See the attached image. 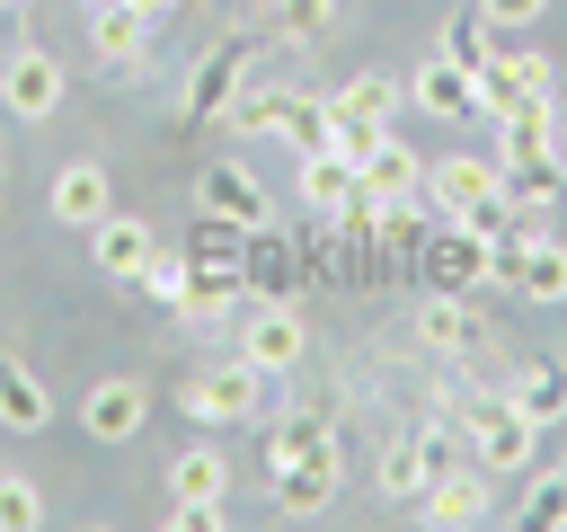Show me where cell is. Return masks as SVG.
<instances>
[{
    "instance_id": "1",
    "label": "cell",
    "mask_w": 567,
    "mask_h": 532,
    "mask_svg": "<svg viewBox=\"0 0 567 532\" xmlns=\"http://www.w3.org/2000/svg\"><path fill=\"white\" fill-rule=\"evenodd\" d=\"M461 434H470V461L478 470H496V479H514L523 461H532V443H540V426L496 390V399H478V408H461Z\"/></svg>"
},
{
    "instance_id": "24",
    "label": "cell",
    "mask_w": 567,
    "mask_h": 532,
    "mask_svg": "<svg viewBox=\"0 0 567 532\" xmlns=\"http://www.w3.org/2000/svg\"><path fill=\"white\" fill-rule=\"evenodd\" d=\"M328 443H337V426L301 408V417H284V426H266V470H284V461H310V452H328Z\"/></svg>"
},
{
    "instance_id": "26",
    "label": "cell",
    "mask_w": 567,
    "mask_h": 532,
    "mask_svg": "<svg viewBox=\"0 0 567 532\" xmlns=\"http://www.w3.org/2000/svg\"><path fill=\"white\" fill-rule=\"evenodd\" d=\"M443 53L461 62V71H487V53H496V27H487V9L470 0V9H452V27H443Z\"/></svg>"
},
{
    "instance_id": "38",
    "label": "cell",
    "mask_w": 567,
    "mask_h": 532,
    "mask_svg": "<svg viewBox=\"0 0 567 532\" xmlns=\"http://www.w3.org/2000/svg\"><path fill=\"white\" fill-rule=\"evenodd\" d=\"M142 9H151V18H168V9H177V0H142Z\"/></svg>"
},
{
    "instance_id": "31",
    "label": "cell",
    "mask_w": 567,
    "mask_h": 532,
    "mask_svg": "<svg viewBox=\"0 0 567 532\" xmlns=\"http://www.w3.org/2000/svg\"><path fill=\"white\" fill-rule=\"evenodd\" d=\"M35 523H44V497H35L27 479L0 470V532H35Z\"/></svg>"
},
{
    "instance_id": "14",
    "label": "cell",
    "mask_w": 567,
    "mask_h": 532,
    "mask_svg": "<svg viewBox=\"0 0 567 532\" xmlns=\"http://www.w3.org/2000/svg\"><path fill=\"white\" fill-rule=\"evenodd\" d=\"M408 98L434 106V115H487V106H478V71H461L452 53H425V71L408 80Z\"/></svg>"
},
{
    "instance_id": "21",
    "label": "cell",
    "mask_w": 567,
    "mask_h": 532,
    "mask_svg": "<svg viewBox=\"0 0 567 532\" xmlns=\"http://www.w3.org/2000/svg\"><path fill=\"white\" fill-rule=\"evenodd\" d=\"M505 399H514L532 426H558V417H567V364H523V372L505 381Z\"/></svg>"
},
{
    "instance_id": "22",
    "label": "cell",
    "mask_w": 567,
    "mask_h": 532,
    "mask_svg": "<svg viewBox=\"0 0 567 532\" xmlns=\"http://www.w3.org/2000/svg\"><path fill=\"white\" fill-rule=\"evenodd\" d=\"M266 133H284L292 151H328V133H337V124H328V98H292V89H284Z\"/></svg>"
},
{
    "instance_id": "35",
    "label": "cell",
    "mask_w": 567,
    "mask_h": 532,
    "mask_svg": "<svg viewBox=\"0 0 567 532\" xmlns=\"http://www.w3.org/2000/svg\"><path fill=\"white\" fill-rule=\"evenodd\" d=\"M133 284H142L151 301H177V293H186V257H159V248H151V266H142Z\"/></svg>"
},
{
    "instance_id": "23",
    "label": "cell",
    "mask_w": 567,
    "mask_h": 532,
    "mask_svg": "<svg viewBox=\"0 0 567 532\" xmlns=\"http://www.w3.org/2000/svg\"><path fill=\"white\" fill-rule=\"evenodd\" d=\"M363 186H372V195H416V186H425V160H416L399 133H381V151L363 160Z\"/></svg>"
},
{
    "instance_id": "4",
    "label": "cell",
    "mask_w": 567,
    "mask_h": 532,
    "mask_svg": "<svg viewBox=\"0 0 567 532\" xmlns=\"http://www.w3.org/2000/svg\"><path fill=\"white\" fill-rule=\"evenodd\" d=\"M239 89H248V44H239V35H230V44H204L195 71H186V115H195V124H221Z\"/></svg>"
},
{
    "instance_id": "36",
    "label": "cell",
    "mask_w": 567,
    "mask_h": 532,
    "mask_svg": "<svg viewBox=\"0 0 567 532\" xmlns=\"http://www.w3.org/2000/svg\"><path fill=\"white\" fill-rule=\"evenodd\" d=\"M478 9H487V27H540L549 0H478Z\"/></svg>"
},
{
    "instance_id": "8",
    "label": "cell",
    "mask_w": 567,
    "mask_h": 532,
    "mask_svg": "<svg viewBox=\"0 0 567 532\" xmlns=\"http://www.w3.org/2000/svg\"><path fill=\"white\" fill-rule=\"evenodd\" d=\"M496 275H505L523 301H567V248H558V239H514V248H496Z\"/></svg>"
},
{
    "instance_id": "25",
    "label": "cell",
    "mask_w": 567,
    "mask_h": 532,
    "mask_svg": "<svg viewBox=\"0 0 567 532\" xmlns=\"http://www.w3.org/2000/svg\"><path fill=\"white\" fill-rule=\"evenodd\" d=\"M168 488H177L186 505H221L230 470H221V452H204V443H195V452H177V461H168Z\"/></svg>"
},
{
    "instance_id": "11",
    "label": "cell",
    "mask_w": 567,
    "mask_h": 532,
    "mask_svg": "<svg viewBox=\"0 0 567 532\" xmlns=\"http://www.w3.org/2000/svg\"><path fill=\"white\" fill-rule=\"evenodd\" d=\"M301 195L310 204H328V213H363L372 204V186H363V168L328 142V151H301Z\"/></svg>"
},
{
    "instance_id": "29",
    "label": "cell",
    "mask_w": 567,
    "mask_h": 532,
    "mask_svg": "<svg viewBox=\"0 0 567 532\" xmlns=\"http://www.w3.org/2000/svg\"><path fill=\"white\" fill-rule=\"evenodd\" d=\"M266 18H275V35H284V44H310V35H328V27H337V0H275Z\"/></svg>"
},
{
    "instance_id": "33",
    "label": "cell",
    "mask_w": 567,
    "mask_h": 532,
    "mask_svg": "<svg viewBox=\"0 0 567 532\" xmlns=\"http://www.w3.org/2000/svg\"><path fill=\"white\" fill-rule=\"evenodd\" d=\"M523 523H567V470H549V479H532V497H523Z\"/></svg>"
},
{
    "instance_id": "27",
    "label": "cell",
    "mask_w": 567,
    "mask_h": 532,
    "mask_svg": "<svg viewBox=\"0 0 567 532\" xmlns=\"http://www.w3.org/2000/svg\"><path fill=\"white\" fill-rule=\"evenodd\" d=\"M390 106H399V80H381V71H354L328 98V115H372V124H390Z\"/></svg>"
},
{
    "instance_id": "16",
    "label": "cell",
    "mask_w": 567,
    "mask_h": 532,
    "mask_svg": "<svg viewBox=\"0 0 567 532\" xmlns=\"http://www.w3.org/2000/svg\"><path fill=\"white\" fill-rule=\"evenodd\" d=\"M416 337H425L434 355H470V346L487 337V319H478L461 293H425V310H416Z\"/></svg>"
},
{
    "instance_id": "20",
    "label": "cell",
    "mask_w": 567,
    "mask_h": 532,
    "mask_svg": "<svg viewBox=\"0 0 567 532\" xmlns=\"http://www.w3.org/2000/svg\"><path fill=\"white\" fill-rule=\"evenodd\" d=\"M425 523H487V479L478 470H443V479H425Z\"/></svg>"
},
{
    "instance_id": "9",
    "label": "cell",
    "mask_w": 567,
    "mask_h": 532,
    "mask_svg": "<svg viewBox=\"0 0 567 532\" xmlns=\"http://www.w3.org/2000/svg\"><path fill=\"white\" fill-rule=\"evenodd\" d=\"M53 222H71V231H97L106 213H115V186H106V168L97 160H71V168H53Z\"/></svg>"
},
{
    "instance_id": "40",
    "label": "cell",
    "mask_w": 567,
    "mask_h": 532,
    "mask_svg": "<svg viewBox=\"0 0 567 532\" xmlns=\"http://www.w3.org/2000/svg\"><path fill=\"white\" fill-rule=\"evenodd\" d=\"M80 9H106V0H80Z\"/></svg>"
},
{
    "instance_id": "41",
    "label": "cell",
    "mask_w": 567,
    "mask_h": 532,
    "mask_svg": "<svg viewBox=\"0 0 567 532\" xmlns=\"http://www.w3.org/2000/svg\"><path fill=\"white\" fill-rule=\"evenodd\" d=\"M0 9H27V0H0Z\"/></svg>"
},
{
    "instance_id": "19",
    "label": "cell",
    "mask_w": 567,
    "mask_h": 532,
    "mask_svg": "<svg viewBox=\"0 0 567 532\" xmlns=\"http://www.w3.org/2000/svg\"><path fill=\"white\" fill-rule=\"evenodd\" d=\"M89 44H97L106 62H133V53L151 44V9H142V0H106V9H89Z\"/></svg>"
},
{
    "instance_id": "6",
    "label": "cell",
    "mask_w": 567,
    "mask_h": 532,
    "mask_svg": "<svg viewBox=\"0 0 567 532\" xmlns=\"http://www.w3.org/2000/svg\"><path fill=\"white\" fill-rule=\"evenodd\" d=\"M478 106H487V115L549 106V62H540V53H487V71H478Z\"/></svg>"
},
{
    "instance_id": "7",
    "label": "cell",
    "mask_w": 567,
    "mask_h": 532,
    "mask_svg": "<svg viewBox=\"0 0 567 532\" xmlns=\"http://www.w3.org/2000/svg\"><path fill=\"white\" fill-rule=\"evenodd\" d=\"M195 213H221V222H239V231H266V186H257V168L213 160V168L195 177Z\"/></svg>"
},
{
    "instance_id": "3",
    "label": "cell",
    "mask_w": 567,
    "mask_h": 532,
    "mask_svg": "<svg viewBox=\"0 0 567 532\" xmlns=\"http://www.w3.org/2000/svg\"><path fill=\"white\" fill-rule=\"evenodd\" d=\"M62 53H44V44H18L9 62H0V106L18 115V124H44L53 106H62Z\"/></svg>"
},
{
    "instance_id": "13",
    "label": "cell",
    "mask_w": 567,
    "mask_h": 532,
    "mask_svg": "<svg viewBox=\"0 0 567 532\" xmlns=\"http://www.w3.org/2000/svg\"><path fill=\"white\" fill-rule=\"evenodd\" d=\"M337 479H346V452H337V443L310 452V461H284V470H275V505H284V514H319V505L337 497Z\"/></svg>"
},
{
    "instance_id": "32",
    "label": "cell",
    "mask_w": 567,
    "mask_h": 532,
    "mask_svg": "<svg viewBox=\"0 0 567 532\" xmlns=\"http://www.w3.org/2000/svg\"><path fill=\"white\" fill-rule=\"evenodd\" d=\"M328 124H337V133H328V142H337V151H346V160H354V168H363V160H372V151H381V133H390V124H372V115H328Z\"/></svg>"
},
{
    "instance_id": "2",
    "label": "cell",
    "mask_w": 567,
    "mask_h": 532,
    "mask_svg": "<svg viewBox=\"0 0 567 532\" xmlns=\"http://www.w3.org/2000/svg\"><path fill=\"white\" fill-rule=\"evenodd\" d=\"M416 257H425V293H470V284H487V275H496V239H478L470 222L425 231V239H416Z\"/></svg>"
},
{
    "instance_id": "37",
    "label": "cell",
    "mask_w": 567,
    "mask_h": 532,
    "mask_svg": "<svg viewBox=\"0 0 567 532\" xmlns=\"http://www.w3.org/2000/svg\"><path fill=\"white\" fill-rule=\"evenodd\" d=\"M213 523H221V505H186L177 497V532H213Z\"/></svg>"
},
{
    "instance_id": "18",
    "label": "cell",
    "mask_w": 567,
    "mask_h": 532,
    "mask_svg": "<svg viewBox=\"0 0 567 532\" xmlns=\"http://www.w3.org/2000/svg\"><path fill=\"white\" fill-rule=\"evenodd\" d=\"M89 248H97V266H106L115 284H133V275L151 266V222H133V213H106V222L89 231Z\"/></svg>"
},
{
    "instance_id": "15",
    "label": "cell",
    "mask_w": 567,
    "mask_h": 532,
    "mask_svg": "<svg viewBox=\"0 0 567 532\" xmlns=\"http://www.w3.org/2000/svg\"><path fill=\"white\" fill-rule=\"evenodd\" d=\"M496 186H505V168L478 160V151H452V160H434V177H425V195H434L443 213H470V204L496 195Z\"/></svg>"
},
{
    "instance_id": "28",
    "label": "cell",
    "mask_w": 567,
    "mask_h": 532,
    "mask_svg": "<svg viewBox=\"0 0 567 532\" xmlns=\"http://www.w3.org/2000/svg\"><path fill=\"white\" fill-rule=\"evenodd\" d=\"M416 452H425V479L461 470V461H470V434H461V417H434V426H416Z\"/></svg>"
},
{
    "instance_id": "10",
    "label": "cell",
    "mask_w": 567,
    "mask_h": 532,
    "mask_svg": "<svg viewBox=\"0 0 567 532\" xmlns=\"http://www.w3.org/2000/svg\"><path fill=\"white\" fill-rule=\"evenodd\" d=\"M142 417H151V399H142V381H124V372H106V381L80 399V426H89L97 443H133Z\"/></svg>"
},
{
    "instance_id": "34",
    "label": "cell",
    "mask_w": 567,
    "mask_h": 532,
    "mask_svg": "<svg viewBox=\"0 0 567 532\" xmlns=\"http://www.w3.org/2000/svg\"><path fill=\"white\" fill-rule=\"evenodd\" d=\"M275 98H284V89H239L221 124H239V133H266V124H275Z\"/></svg>"
},
{
    "instance_id": "30",
    "label": "cell",
    "mask_w": 567,
    "mask_h": 532,
    "mask_svg": "<svg viewBox=\"0 0 567 532\" xmlns=\"http://www.w3.org/2000/svg\"><path fill=\"white\" fill-rule=\"evenodd\" d=\"M381 488H390V497H425V452H416V434H399V443L381 452Z\"/></svg>"
},
{
    "instance_id": "39",
    "label": "cell",
    "mask_w": 567,
    "mask_h": 532,
    "mask_svg": "<svg viewBox=\"0 0 567 532\" xmlns=\"http://www.w3.org/2000/svg\"><path fill=\"white\" fill-rule=\"evenodd\" d=\"M558 160H567V115H558Z\"/></svg>"
},
{
    "instance_id": "12",
    "label": "cell",
    "mask_w": 567,
    "mask_h": 532,
    "mask_svg": "<svg viewBox=\"0 0 567 532\" xmlns=\"http://www.w3.org/2000/svg\"><path fill=\"white\" fill-rule=\"evenodd\" d=\"M239 355H248L257 372H292V364H301V310H284V301L248 310V328H239Z\"/></svg>"
},
{
    "instance_id": "17",
    "label": "cell",
    "mask_w": 567,
    "mask_h": 532,
    "mask_svg": "<svg viewBox=\"0 0 567 532\" xmlns=\"http://www.w3.org/2000/svg\"><path fill=\"white\" fill-rule=\"evenodd\" d=\"M0 426H9V434H44V426H53L44 381H35V372H27L9 346H0Z\"/></svg>"
},
{
    "instance_id": "5",
    "label": "cell",
    "mask_w": 567,
    "mask_h": 532,
    "mask_svg": "<svg viewBox=\"0 0 567 532\" xmlns=\"http://www.w3.org/2000/svg\"><path fill=\"white\" fill-rule=\"evenodd\" d=\"M257 381H266V372H257L248 355L221 364V372H195V381H186V417H195V426H239V417H257Z\"/></svg>"
}]
</instances>
